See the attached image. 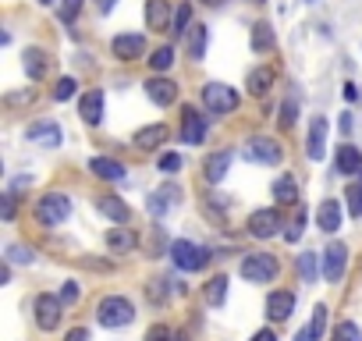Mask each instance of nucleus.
<instances>
[{"label": "nucleus", "instance_id": "nucleus-23", "mask_svg": "<svg viewBox=\"0 0 362 341\" xmlns=\"http://www.w3.org/2000/svg\"><path fill=\"white\" fill-rule=\"evenodd\" d=\"M89 170L103 182H121L124 178V163L121 160H110V156H93L89 160Z\"/></svg>", "mask_w": 362, "mask_h": 341}, {"label": "nucleus", "instance_id": "nucleus-41", "mask_svg": "<svg viewBox=\"0 0 362 341\" xmlns=\"http://www.w3.org/2000/svg\"><path fill=\"white\" fill-rule=\"evenodd\" d=\"M302 228H305V210L295 214V221H291L288 231H284V242H298V238H302Z\"/></svg>", "mask_w": 362, "mask_h": 341}, {"label": "nucleus", "instance_id": "nucleus-12", "mask_svg": "<svg viewBox=\"0 0 362 341\" xmlns=\"http://www.w3.org/2000/svg\"><path fill=\"white\" fill-rule=\"evenodd\" d=\"M341 221H344V207H341V200H323V203L316 207V228H320V231L334 235V231L341 228Z\"/></svg>", "mask_w": 362, "mask_h": 341}, {"label": "nucleus", "instance_id": "nucleus-34", "mask_svg": "<svg viewBox=\"0 0 362 341\" xmlns=\"http://www.w3.org/2000/svg\"><path fill=\"white\" fill-rule=\"evenodd\" d=\"M174 64V47H160V50H153V57H149V68L153 71H167Z\"/></svg>", "mask_w": 362, "mask_h": 341}, {"label": "nucleus", "instance_id": "nucleus-16", "mask_svg": "<svg viewBox=\"0 0 362 341\" xmlns=\"http://www.w3.org/2000/svg\"><path fill=\"white\" fill-rule=\"evenodd\" d=\"M25 139H29V142H40V146H61L64 132H61L57 121H36V125H29Z\"/></svg>", "mask_w": 362, "mask_h": 341}, {"label": "nucleus", "instance_id": "nucleus-17", "mask_svg": "<svg viewBox=\"0 0 362 341\" xmlns=\"http://www.w3.org/2000/svg\"><path fill=\"white\" fill-rule=\"evenodd\" d=\"M181 203V189L177 185H160L153 196H149V214L153 217H163L167 210H174Z\"/></svg>", "mask_w": 362, "mask_h": 341}, {"label": "nucleus", "instance_id": "nucleus-52", "mask_svg": "<svg viewBox=\"0 0 362 341\" xmlns=\"http://www.w3.org/2000/svg\"><path fill=\"white\" fill-rule=\"evenodd\" d=\"M295 341H316V337H313V334H309V330H305V327H302V330H298V337H295Z\"/></svg>", "mask_w": 362, "mask_h": 341}, {"label": "nucleus", "instance_id": "nucleus-45", "mask_svg": "<svg viewBox=\"0 0 362 341\" xmlns=\"http://www.w3.org/2000/svg\"><path fill=\"white\" fill-rule=\"evenodd\" d=\"M33 100H36V93H33V89H25V93L8 96V107H22V103H33Z\"/></svg>", "mask_w": 362, "mask_h": 341}, {"label": "nucleus", "instance_id": "nucleus-1", "mask_svg": "<svg viewBox=\"0 0 362 341\" xmlns=\"http://www.w3.org/2000/svg\"><path fill=\"white\" fill-rule=\"evenodd\" d=\"M170 263H174L177 270H185V274L203 270V267L210 263V249H206V245H196V242H189V238H177V242H170Z\"/></svg>", "mask_w": 362, "mask_h": 341}, {"label": "nucleus", "instance_id": "nucleus-7", "mask_svg": "<svg viewBox=\"0 0 362 341\" xmlns=\"http://www.w3.org/2000/svg\"><path fill=\"white\" fill-rule=\"evenodd\" d=\"M284 149L281 142H274L270 135H256L245 142V160H256V163H281Z\"/></svg>", "mask_w": 362, "mask_h": 341}, {"label": "nucleus", "instance_id": "nucleus-10", "mask_svg": "<svg viewBox=\"0 0 362 341\" xmlns=\"http://www.w3.org/2000/svg\"><path fill=\"white\" fill-rule=\"evenodd\" d=\"M181 139H185L189 146H199L206 139V121L196 107H185L181 110Z\"/></svg>", "mask_w": 362, "mask_h": 341}, {"label": "nucleus", "instance_id": "nucleus-43", "mask_svg": "<svg viewBox=\"0 0 362 341\" xmlns=\"http://www.w3.org/2000/svg\"><path fill=\"white\" fill-rule=\"evenodd\" d=\"M167 291H170V284H167L163 277L149 281V299H153V302H163V299H167Z\"/></svg>", "mask_w": 362, "mask_h": 341}, {"label": "nucleus", "instance_id": "nucleus-25", "mask_svg": "<svg viewBox=\"0 0 362 341\" xmlns=\"http://www.w3.org/2000/svg\"><path fill=\"white\" fill-rule=\"evenodd\" d=\"M274 68H252L249 71V79H245V89H249V96H267L270 93V86H274Z\"/></svg>", "mask_w": 362, "mask_h": 341}, {"label": "nucleus", "instance_id": "nucleus-56", "mask_svg": "<svg viewBox=\"0 0 362 341\" xmlns=\"http://www.w3.org/2000/svg\"><path fill=\"white\" fill-rule=\"evenodd\" d=\"M256 4H259V0H256Z\"/></svg>", "mask_w": 362, "mask_h": 341}, {"label": "nucleus", "instance_id": "nucleus-47", "mask_svg": "<svg viewBox=\"0 0 362 341\" xmlns=\"http://www.w3.org/2000/svg\"><path fill=\"white\" fill-rule=\"evenodd\" d=\"M75 299H78V284H75V281H68V284H64V291H61V302H75Z\"/></svg>", "mask_w": 362, "mask_h": 341}, {"label": "nucleus", "instance_id": "nucleus-32", "mask_svg": "<svg viewBox=\"0 0 362 341\" xmlns=\"http://www.w3.org/2000/svg\"><path fill=\"white\" fill-rule=\"evenodd\" d=\"M344 207H348L351 217H362V175H355V182L348 185V192H344Z\"/></svg>", "mask_w": 362, "mask_h": 341}, {"label": "nucleus", "instance_id": "nucleus-6", "mask_svg": "<svg viewBox=\"0 0 362 341\" xmlns=\"http://www.w3.org/2000/svg\"><path fill=\"white\" fill-rule=\"evenodd\" d=\"M33 309H36V327H40V330H57V323L64 320V313H61L64 302H61L57 295H47V291L36 295V306H33Z\"/></svg>", "mask_w": 362, "mask_h": 341}, {"label": "nucleus", "instance_id": "nucleus-40", "mask_svg": "<svg viewBox=\"0 0 362 341\" xmlns=\"http://www.w3.org/2000/svg\"><path fill=\"white\" fill-rule=\"evenodd\" d=\"M71 96H75V79H57V86H54V100L64 103V100H71Z\"/></svg>", "mask_w": 362, "mask_h": 341}, {"label": "nucleus", "instance_id": "nucleus-38", "mask_svg": "<svg viewBox=\"0 0 362 341\" xmlns=\"http://www.w3.org/2000/svg\"><path fill=\"white\" fill-rule=\"evenodd\" d=\"M189 22H192V8H189V4H181V8L174 11V25H170V33H174V36H185V33H189Z\"/></svg>", "mask_w": 362, "mask_h": 341}, {"label": "nucleus", "instance_id": "nucleus-18", "mask_svg": "<svg viewBox=\"0 0 362 341\" xmlns=\"http://www.w3.org/2000/svg\"><path fill=\"white\" fill-rule=\"evenodd\" d=\"M146 96L156 103V107H170L177 100V86L170 79H149L146 82Z\"/></svg>", "mask_w": 362, "mask_h": 341}, {"label": "nucleus", "instance_id": "nucleus-31", "mask_svg": "<svg viewBox=\"0 0 362 341\" xmlns=\"http://www.w3.org/2000/svg\"><path fill=\"white\" fill-rule=\"evenodd\" d=\"M320 260H323V256H316V253H302V256H298V277H302L305 284L316 281V274H320Z\"/></svg>", "mask_w": 362, "mask_h": 341}, {"label": "nucleus", "instance_id": "nucleus-28", "mask_svg": "<svg viewBox=\"0 0 362 341\" xmlns=\"http://www.w3.org/2000/svg\"><path fill=\"white\" fill-rule=\"evenodd\" d=\"M274 200H277L281 207H295V203H298V185H295L291 175H281V178L274 182Z\"/></svg>", "mask_w": 362, "mask_h": 341}, {"label": "nucleus", "instance_id": "nucleus-15", "mask_svg": "<svg viewBox=\"0 0 362 341\" xmlns=\"http://www.w3.org/2000/svg\"><path fill=\"white\" fill-rule=\"evenodd\" d=\"M295 313V291H270L267 295V316L274 320V323H281V320H288Z\"/></svg>", "mask_w": 362, "mask_h": 341}, {"label": "nucleus", "instance_id": "nucleus-54", "mask_svg": "<svg viewBox=\"0 0 362 341\" xmlns=\"http://www.w3.org/2000/svg\"><path fill=\"white\" fill-rule=\"evenodd\" d=\"M40 4H54V0H40Z\"/></svg>", "mask_w": 362, "mask_h": 341}, {"label": "nucleus", "instance_id": "nucleus-37", "mask_svg": "<svg viewBox=\"0 0 362 341\" xmlns=\"http://www.w3.org/2000/svg\"><path fill=\"white\" fill-rule=\"evenodd\" d=\"M334 341H362V330H358V323H351V320H341V323L334 327Z\"/></svg>", "mask_w": 362, "mask_h": 341}, {"label": "nucleus", "instance_id": "nucleus-33", "mask_svg": "<svg viewBox=\"0 0 362 341\" xmlns=\"http://www.w3.org/2000/svg\"><path fill=\"white\" fill-rule=\"evenodd\" d=\"M206 40H210L206 25H192V36H189V54H192L196 61H203V57H206Z\"/></svg>", "mask_w": 362, "mask_h": 341}, {"label": "nucleus", "instance_id": "nucleus-24", "mask_svg": "<svg viewBox=\"0 0 362 341\" xmlns=\"http://www.w3.org/2000/svg\"><path fill=\"white\" fill-rule=\"evenodd\" d=\"M146 25L156 29V33L170 29V0H149L146 4Z\"/></svg>", "mask_w": 362, "mask_h": 341}, {"label": "nucleus", "instance_id": "nucleus-35", "mask_svg": "<svg viewBox=\"0 0 362 341\" xmlns=\"http://www.w3.org/2000/svg\"><path fill=\"white\" fill-rule=\"evenodd\" d=\"M33 260H36V253H33L29 245H22V242H11V245H8V263H22V267H25V263H33Z\"/></svg>", "mask_w": 362, "mask_h": 341}, {"label": "nucleus", "instance_id": "nucleus-19", "mask_svg": "<svg viewBox=\"0 0 362 341\" xmlns=\"http://www.w3.org/2000/svg\"><path fill=\"white\" fill-rule=\"evenodd\" d=\"M305 153H309V160H323V153H327V121L323 117H313L309 139H305Z\"/></svg>", "mask_w": 362, "mask_h": 341}, {"label": "nucleus", "instance_id": "nucleus-26", "mask_svg": "<svg viewBox=\"0 0 362 341\" xmlns=\"http://www.w3.org/2000/svg\"><path fill=\"white\" fill-rule=\"evenodd\" d=\"M22 64H25L29 79H43V75H47V68H50L47 50H40V47H29V50L22 54Z\"/></svg>", "mask_w": 362, "mask_h": 341}, {"label": "nucleus", "instance_id": "nucleus-8", "mask_svg": "<svg viewBox=\"0 0 362 341\" xmlns=\"http://www.w3.org/2000/svg\"><path fill=\"white\" fill-rule=\"evenodd\" d=\"M110 54L117 61H139L146 54V36L142 33H121L110 40Z\"/></svg>", "mask_w": 362, "mask_h": 341}, {"label": "nucleus", "instance_id": "nucleus-5", "mask_svg": "<svg viewBox=\"0 0 362 341\" xmlns=\"http://www.w3.org/2000/svg\"><path fill=\"white\" fill-rule=\"evenodd\" d=\"M277 270H281V263L270 253H256V256H245L242 260V277L252 281V284H270L277 277Z\"/></svg>", "mask_w": 362, "mask_h": 341}, {"label": "nucleus", "instance_id": "nucleus-53", "mask_svg": "<svg viewBox=\"0 0 362 341\" xmlns=\"http://www.w3.org/2000/svg\"><path fill=\"white\" fill-rule=\"evenodd\" d=\"M174 341H189V337H185V334H174Z\"/></svg>", "mask_w": 362, "mask_h": 341}, {"label": "nucleus", "instance_id": "nucleus-27", "mask_svg": "<svg viewBox=\"0 0 362 341\" xmlns=\"http://www.w3.org/2000/svg\"><path fill=\"white\" fill-rule=\"evenodd\" d=\"M160 142H167V125H146L135 132V146L139 149H156Z\"/></svg>", "mask_w": 362, "mask_h": 341}, {"label": "nucleus", "instance_id": "nucleus-14", "mask_svg": "<svg viewBox=\"0 0 362 341\" xmlns=\"http://www.w3.org/2000/svg\"><path fill=\"white\" fill-rule=\"evenodd\" d=\"M78 117H82L89 128H96V125L103 121V89H89V93L78 100Z\"/></svg>", "mask_w": 362, "mask_h": 341}, {"label": "nucleus", "instance_id": "nucleus-4", "mask_svg": "<svg viewBox=\"0 0 362 341\" xmlns=\"http://www.w3.org/2000/svg\"><path fill=\"white\" fill-rule=\"evenodd\" d=\"M203 107H206L210 114H217V117L235 114V110H238V93H235L231 86H224V82H210V86L203 89Z\"/></svg>", "mask_w": 362, "mask_h": 341}, {"label": "nucleus", "instance_id": "nucleus-30", "mask_svg": "<svg viewBox=\"0 0 362 341\" xmlns=\"http://www.w3.org/2000/svg\"><path fill=\"white\" fill-rule=\"evenodd\" d=\"M252 50H256V54H270V50H274V29H270L267 22H259V25L252 29Z\"/></svg>", "mask_w": 362, "mask_h": 341}, {"label": "nucleus", "instance_id": "nucleus-42", "mask_svg": "<svg viewBox=\"0 0 362 341\" xmlns=\"http://www.w3.org/2000/svg\"><path fill=\"white\" fill-rule=\"evenodd\" d=\"M160 170H163V175H177V170H181V156L177 153H163L160 156Z\"/></svg>", "mask_w": 362, "mask_h": 341}, {"label": "nucleus", "instance_id": "nucleus-11", "mask_svg": "<svg viewBox=\"0 0 362 341\" xmlns=\"http://www.w3.org/2000/svg\"><path fill=\"white\" fill-rule=\"evenodd\" d=\"M231 160H235L231 149H217V153H210L206 163H203V178H206L210 185L224 182V178H228V170H231Z\"/></svg>", "mask_w": 362, "mask_h": 341}, {"label": "nucleus", "instance_id": "nucleus-3", "mask_svg": "<svg viewBox=\"0 0 362 341\" xmlns=\"http://www.w3.org/2000/svg\"><path fill=\"white\" fill-rule=\"evenodd\" d=\"M71 217V200L64 192H47L40 203H36V221L43 228H57Z\"/></svg>", "mask_w": 362, "mask_h": 341}, {"label": "nucleus", "instance_id": "nucleus-50", "mask_svg": "<svg viewBox=\"0 0 362 341\" xmlns=\"http://www.w3.org/2000/svg\"><path fill=\"white\" fill-rule=\"evenodd\" d=\"M252 341H277V334H274L270 327H263V330H256V334H252Z\"/></svg>", "mask_w": 362, "mask_h": 341}, {"label": "nucleus", "instance_id": "nucleus-9", "mask_svg": "<svg viewBox=\"0 0 362 341\" xmlns=\"http://www.w3.org/2000/svg\"><path fill=\"white\" fill-rule=\"evenodd\" d=\"M344 270H348V249H344L341 242H330L327 253H323V277H327L330 284H337V281L344 277Z\"/></svg>", "mask_w": 362, "mask_h": 341}, {"label": "nucleus", "instance_id": "nucleus-13", "mask_svg": "<svg viewBox=\"0 0 362 341\" xmlns=\"http://www.w3.org/2000/svg\"><path fill=\"white\" fill-rule=\"evenodd\" d=\"M277 228H281V214L277 210H256L249 217V235L252 238H274Z\"/></svg>", "mask_w": 362, "mask_h": 341}, {"label": "nucleus", "instance_id": "nucleus-22", "mask_svg": "<svg viewBox=\"0 0 362 341\" xmlns=\"http://www.w3.org/2000/svg\"><path fill=\"white\" fill-rule=\"evenodd\" d=\"M96 210H100L107 221H114V224H128V217H132L128 203L117 200V196H100V200H96Z\"/></svg>", "mask_w": 362, "mask_h": 341}, {"label": "nucleus", "instance_id": "nucleus-2", "mask_svg": "<svg viewBox=\"0 0 362 341\" xmlns=\"http://www.w3.org/2000/svg\"><path fill=\"white\" fill-rule=\"evenodd\" d=\"M96 320L103 323V327H128L132 320H135V306L124 299V295H107V299H100V306H96Z\"/></svg>", "mask_w": 362, "mask_h": 341}, {"label": "nucleus", "instance_id": "nucleus-55", "mask_svg": "<svg viewBox=\"0 0 362 341\" xmlns=\"http://www.w3.org/2000/svg\"><path fill=\"white\" fill-rule=\"evenodd\" d=\"M210 4H217V0H210Z\"/></svg>", "mask_w": 362, "mask_h": 341}, {"label": "nucleus", "instance_id": "nucleus-48", "mask_svg": "<svg viewBox=\"0 0 362 341\" xmlns=\"http://www.w3.org/2000/svg\"><path fill=\"white\" fill-rule=\"evenodd\" d=\"M0 214H4V221L15 217V196H4V207H0Z\"/></svg>", "mask_w": 362, "mask_h": 341}, {"label": "nucleus", "instance_id": "nucleus-49", "mask_svg": "<svg viewBox=\"0 0 362 341\" xmlns=\"http://www.w3.org/2000/svg\"><path fill=\"white\" fill-rule=\"evenodd\" d=\"M64 341H89V330H86V327H75V330H68Z\"/></svg>", "mask_w": 362, "mask_h": 341}, {"label": "nucleus", "instance_id": "nucleus-21", "mask_svg": "<svg viewBox=\"0 0 362 341\" xmlns=\"http://www.w3.org/2000/svg\"><path fill=\"white\" fill-rule=\"evenodd\" d=\"M334 167H337V175H362V153L351 142H344L334 156Z\"/></svg>", "mask_w": 362, "mask_h": 341}, {"label": "nucleus", "instance_id": "nucleus-36", "mask_svg": "<svg viewBox=\"0 0 362 341\" xmlns=\"http://www.w3.org/2000/svg\"><path fill=\"white\" fill-rule=\"evenodd\" d=\"M323 327H327V306H316L313 316H309V323H305V330L320 341V337H323Z\"/></svg>", "mask_w": 362, "mask_h": 341}, {"label": "nucleus", "instance_id": "nucleus-20", "mask_svg": "<svg viewBox=\"0 0 362 341\" xmlns=\"http://www.w3.org/2000/svg\"><path fill=\"white\" fill-rule=\"evenodd\" d=\"M107 245H110V253H114V256H124V253H132V249L139 245V235H135L132 228L117 224V228H110V231H107Z\"/></svg>", "mask_w": 362, "mask_h": 341}, {"label": "nucleus", "instance_id": "nucleus-46", "mask_svg": "<svg viewBox=\"0 0 362 341\" xmlns=\"http://www.w3.org/2000/svg\"><path fill=\"white\" fill-rule=\"evenodd\" d=\"M78 8H82V0H68V4H64V11H61V18H64V22H75Z\"/></svg>", "mask_w": 362, "mask_h": 341}, {"label": "nucleus", "instance_id": "nucleus-44", "mask_svg": "<svg viewBox=\"0 0 362 341\" xmlns=\"http://www.w3.org/2000/svg\"><path fill=\"white\" fill-rule=\"evenodd\" d=\"M146 341H174V337H170V327L153 323V327H149V334H146Z\"/></svg>", "mask_w": 362, "mask_h": 341}, {"label": "nucleus", "instance_id": "nucleus-51", "mask_svg": "<svg viewBox=\"0 0 362 341\" xmlns=\"http://www.w3.org/2000/svg\"><path fill=\"white\" fill-rule=\"evenodd\" d=\"M114 4H117V0H96V8H100V11H103V15H107V11H110V8H114Z\"/></svg>", "mask_w": 362, "mask_h": 341}, {"label": "nucleus", "instance_id": "nucleus-29", "mask_svg": "<svg viewBox=\"0 0 362 341\" xmlns=\"http://www.w3.org/2000/svg\"><path fill=\"white\" fill-rule=\"evenodd\" d=\"M228 274H217V277H210V284H206V302L210 306H224L228 302Z\"/></svg>", "mask_w": 362, "mask_h": 341}, {"label": "nucleus", "instance_id": "nucleus-39", "mask_svg": "<svg viewBox=\"0 0 362 341\" xmlns=\"http://www.w3.org/2000/svg\"><path fill=\"white\" fill-rule=\"evenodd\" d=\"M295 117H298V100H284V103H281V114H277V125L288 132V128L295 125Z\"/></svg>", "mask_w": 362, "mask_h": 341}]
</instances>
